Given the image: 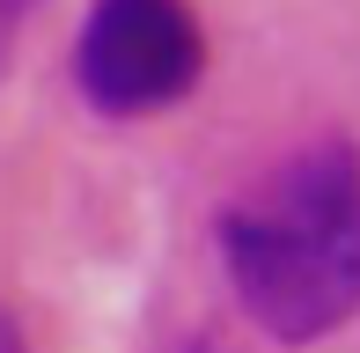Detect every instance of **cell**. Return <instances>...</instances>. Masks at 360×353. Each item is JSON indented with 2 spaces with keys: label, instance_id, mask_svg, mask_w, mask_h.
Returning a JSON list of instances; mask_svg holds the SVG:
<instances>
[{
  "label": "cell",
  "instance_id": "obj_1",
  "mask_svg": "<svg viewBox=\"0 0 360 353\" xmlns=\"http://www.w3.org/2000/svg\"><path fill=\"white\" fill-rule=\"evenodd\" d=\"M214 250L228 295L265 339L316 346L360 316V148L346 133L294 148L221 206Z\"/></svg>",
  "mask_w": 360,
  "mask_h": 353
},
{
  "label": "cell",
  "instance_id": "obj_2",
  "mask_svg": "<svg viewBox=\"0 0 360 353\" xmlns=\"http://www.w3.org/2000/svg\"><path fill=\"white\" fill-rule=\"evenodd\" d=\"M206 30L169 0H103L74 30V89L103 118H147L199 89Z\"/></svg>",
  "mask_w": 360,
  "mask_h": 353
},
{
  "label": "cell",
  "instance_id": "obj_3",
  "mask_svg": "<svg viewBox=\"0 0 360 353\" xmlns=\"http://www.w3.org/2000/svg\"><path fill=\"white\" fill-rule=\"evenodd\" d=\"M0 353H22V331H15V316L0 309Z\"/></svg>",
  "mask_w": 360,
  "mask_h": 353
},
{
  "label": "cell",
  "instance_id": "obj_4",
  "mask_svg": "<svg viewBox=\"0 0 360 353\" xmlns=\"http://www.w3.org/2000/svg\"><path fill=\"white\" fill-rule=\"evenodd\" d=\"M184 353H214V346H184Z\"/></svg>",
  "mask_w": 360,
  "mask_h": 353
}]
</instances>
